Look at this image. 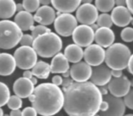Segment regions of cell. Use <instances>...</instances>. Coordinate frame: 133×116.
I'll use <instances>...</instances> for the list:
<instances>
[{"label":"cell","mask_w":133,"mask_h":116,"mask_svg":"<svg viewBox=\"0 0 133 116\" xmlns=\"http://www.w3.org/2000/svg\"><path fill=\"white\" fill-rule=\"evenodd\" d=\"M32 74L34 76L39 79H47L50 75V65L46 62L39 61L35 63V66L32 68Z\"/></svg>","instance_id":"cell-25"},{"label":"cell","mask_w":133,"mask_h":116,"mask_svg":"<svg viewBox=\"0 0 133 116\" xmlns=\"http://www.w3.org/2000/svg\"><path fill=\"white\" fill-rule=\"evenodd\" d=\"M123 102H124L126 107H128L130 110H133V88L130 89L129 93L124 96Z\"/></svg>","instance_id":"cell-33"},{"label":"cell","mask_w":133,"mask_h":116,"mask_svg":"<svg viewBox=\"0 0 133 116\" xmlns=\"http://www.w3.org/2000/svg\"><path fill=\"white\" fill-rule=\"evenodd\" d=\"M22 35L23 32L15 22L8 19L0 21V48L8 50L16 47Z\"/></svg>","instance_id":"cell-5"},{"label":"cell","mask_w":133,"mask_h":116,"mask_svg":"<svg viewBox=\"0 0 133 116\" xmlns=\"http://www.w3.org/2000/svg\"><path fill=\"white\" fill-rule=\"evenodd\" d=\"M69 116H71V115H69Z\"/></svg>","instance_id":"cell-57"},{"label":"cell","mask_w":133,"mask_h":116,"mask_svg":"<svg viewBox=\"0 0 133 116\" xmlns=\"http://www.w3.org/2000/svg\"><path fill=\"white\" fill-rule=\"evenodd\" d=\"M10 116H22V111L20 109H16V110H11Z\"/></svg>","instance_id":"cell-41"},{"label":"cell","mask_w":133,"mask_h":116,"mask_svg":"<svg viewBox=\"0 0 133 116\" xmlns=\"http://www.w3.org/2000/svg\"><path fill=\"white\" fill-rule=\"evenodd\" d=\"M30 80H31L32 83H33L34 85H37V81H38V80H37V78L35 77V76H33V77H32Z\"/></svg>","instance_id":"cell-47"},{"label":"cell","mask_w":133,"mask_h":116,"mask_svg":"<svg viewBox=\"0 0 133 116\" xmlns=\"http://www.w3.org/2000/svg\"><path fill=\"white\" fill-rule=\"evenodd\" d=\"M3 116H10V115H9V114H4Z\"/></svg>","instance_id":"cell-55"},{"label":"cell","mask_w":133,"mask_h":116,"mask_svg":"<svg viewBox=\"0 0 133 116\" xmlns=\"http://www.w3.org/2000/svg\"><path fill=\"white\" fill-rule=\"evenodd\" d=\"M70 76L74 82L82 83L87 82L91 74V66L85 62H78L71 66L69 69Z\"/></svg>","instance_id":"cell-14"},{"label":"cell","mask_w":133,"mask_h":116,"mask_svg":"<svg viewBox=\"0 0 133 116\" xmlns=\"http://www.w3.org/2000/svg\"><path fill=\"white\" fill-rule=\"evenodd\" d=\"M126 7L131 15H133V0H126Z\"/></svg>","instance_id":"cell-40"},{"label":"cell","mask_w":133,"mask_h":116,"mask_svg":"<svg viewBox=\"0 0 133 116\" xmlns=\"http://www.w3.org/2000/svg\"><path fill=\"white\" fill-rule=\"evenodd\" d=\"M6 104L9 109L16 110V109H21V107L23 106V102H22V98H20L17 95L15 94L9 97V100Z\"/></svg>","instance_id":"cell-30"},{"label":"cell","mask_w":133,"mask_h":116,"mask_svg":"<svg viewBox=\"0 0 133 116\" xmlns=\"http://www.w3.org/2000/svg\"><path fill=\"white\" fill-rule=\"evenodd\" d=\"M22 116H37V113L33 106L32 107H25L22 111Z\"/></svg>","instance_id":"cell-35"},{"label":"cell","mask_w":133,"mask_h":116,"mask_svg":"<svg viewBox=\"0 0 133 116\" xmlns=\"http://www.w3.org/2000/svg\"><path fill=\"white\" fill-rule=\"evenodd\" d=\"M53 7L58 12L72 13L81 5V0H51Z\"/></svg>","instance_id":"cell-22"},{"label":"cell","mask_w":133,"mask_h":116,"mask_svg":"<svg viewBox=\"0 0 133 116\" xmlns=\"http://www.w3.org/2000/svg\"><path fill=\"white\" fill-rule=\"evenodd\" d=\"M115 5L117 7H126V0H115Z\"/></svg>","instance_id":"cell-44"},{"label":"cell","mask_w":133,"mask_h":116,"mask_svg":"<svg viewBox=\"0 0 133 116\" xmlns=\"http://www.w3.org/2000/svg\"><path fill=\"white\" fill-rule=\"evenodd\" d=\"M23 7L25 11L29 13L35 12L40 7L39 0H23Z\"/></svg>","instance_id":"cell-29"},{"label":"cell","mask_w":133,"mask_h":116,"mask_svg":"<svg viewBox=\"0 0 133 116\" xmlns=\"http://www.w3.org/2000/svg\"><path fill=\"white\" fill-rule=\"evenodd\" d=\"M122 74V70H115V69H111V76L113 77H121Z\"/></svg>","instance_id":"cell-39"},{"label":"cell","mask_w":133,"mask_h":116,"mask_svg":"<svg viewBox=\"0 0 133 116\" xmlns=\"http://www.w3.org/2000/svg\"><path fill=\"white\" fill-rule=\"evenodd\" d=\"M121 37L124 42L126 43H130L133 41V28L132 27H125L124 29H122L121 33Z\"/></svg>","instance_id":"cell-32"},{"label":"cell","mask_w":133,"mask_h":116,"mask_svg":"<svg viewBox=\"0 0 133 116\" xmlns=\"http://www.w3.org/2000/svg\"><path fill=\"white\" fill-rule=\"evenodd\" d=\"M10 90L5 83L0 82V107L7 104L10 97Z\"/></svg>","instance_id":"cell-27"},{"label":"cell","mask_w":133,"mask_h":116,"mask_svg":"<svg viewBox=\"0 0 133 116\" xmlns=\"http://www.w3.org/2000/svg\"><path fill=\"white\" fill-rule=\"evenodd\" d=\"M62 83H63V77L59 74H56L53 77L52 79V83H54V85H57V86H60L62 85Z\"/></svg>","instance_id":"cell-36"},{"label":"cell","mask_w":133,"mask_h":116,"mask_svg":"<svg viewBox=\"0 0 133 116\" xmlns=\"http://www.w3.org/2000/svg\"><path fill=\"white\" fill-rule=\"evenodd\" d=\"M24 10V7L22 4H16V11L17 12H21Z\"/></svg>","instance_id":"cell-46"},{"label":"cell","mask_w":133,"mask_h":116,"mask_svg":"<svg viewBox=\"0 0 133 116\" xmlns=\"http://www.w3.org/2000/svg\"><path fill=\"white\" fill-rule=\"evenodd\" d=\"M14 58L16 66L22 70H30L37 63V54L32 46H23L15 51Z\"/></svg>","instance_id":"cell-6"},{"label":"cell","mask_w":133,"mask_h":116,"mask_svg":"<svg viewBox=\"0 0 133 116\" xmlns=\"http://www.w3.org/2000/svg\"><path fill=\"white\" fill-rule=\"evenodd\" d=\"M64 56L68 60V62H71L72 63L81 62V60L83 58V50L82 47L75 44H69L64 49Z\"/></svg>","instance_id":"cell-23"},{"label":"cell","mask_w":133,"mask_h":116,"mask_svg":"<svg viewBox=\"0 0 133 116\" xmlns=\"http://www.w3.org/2000/svg\"><path fill=\"white\" fill-rule=\"evenodd\" d=\"M29 101L36 113L42 116H53L63 106V90L52 83H44L35 87Z\"/></svg>","instance_id":"cell-2"},{"label":"cell","mask_w":133,"mask_h":116,"mask_svg":"<svg viewBox=\"0 0 133 116\" xmlns=\"http://www.w3.org/2000/svg\"><path fill=\"white\" fill-rule=\"evenodd\" d=\"M32 46L37 55L44 58H50L60 53L63 48V41L57 34L48 32L34 39Z\"/></svg>","instance_id":"cell-3"},{"label":"cell","mask_w":133,"mask_h":116,"mask_svg":"<svg viewBox=\"0 0 133 116\" xmlns=\"http://www.w3.org/2000/svg\"><path fill=\"white\" fill-rule=\"evenodd\" d=\"M39 2L43 5H49V4H51V0H39Z\"/></svg>","instance_id":"cell-45"},{"label":"cell","mask_w":133,"mask_h":116,"mask_svg":"<svg viewBox=\"0 0 133 116\" xmlns=\"http://www.w3.org/2000/svg\"><path fill=\"white\" fill-rule=\"evenodd\" d=\"M33 74H32V72L30 70H25V72H24V75L23 77L25 78H27V79H31L32 77H33Z\"/></svg>","instance_id":"cell-43"},{"label":"cell","mask_w":133,"mask_h":116,"mask_svg":"<svg viewBox=\"0 0 133 116\" xmlns=\"http://www.w3.org/2000/svg\"><path fill=\"white\" fill-rule=\"evenodd\" d=\"M16 63L12 55L7 53L0 54V75L8 76L15 72Z\"/></svg>","instance_id":"cell-19"},{"label":"cell","mask_w":133,"mask_h":116,"mask_svg":"<svg viewBox=\"0 0 133 116\" xmlns=\"http://www.w3.org/2000/svg\"><path fill=\"white\" fill-rule=\"evenodd\" d=\"M98 88H99V90H100L101 93H102V95L108 94L109 90H108V87H105V85H103V86H99Z\"/></svg>","instance_id":"cell-42"},{"label":"cell","mask_w":133,"mask_h":116,"mask_svg":"<svg viewBox=\"0 0 133 116\" xmlns=\"http://www.w3.org/2000/svg\"><path fill=\"white\" fill-rule=\"evenodd\" d=\"M94 40L98 46L102 47H109L114 43L115 34L108 27H99L94 33Z\"/></svg>","instance_id":"cell-18"},{"label":"cell","mask_w":133,"mask_h":116,"mask_svg":"<svg viewBox=\"0 0 133 116\" xmlns=\"http://www.w3.org/2000/svg\"><path fill=\"white\" fill-rule=\"evenodd\" d=\"M91 28L92 29L93 31H96V30L99 28V27H98V25H97V24L95 25V23H94V24H92V25H91Z\"/></svg>","instance_id":"cell-48"},{"label":"cell","mask_w":133,"mask_h":116,"mask_svg":"<svg viewBox=\"0 0 133 116\" xmlns=\"http://www.w3.org/2000/svg\"><path fill=\"white\" fill-rule=\"evenodd\" d=\"M102 100L106 101L109 104V107L106 111L100 112L101 116H123L126 111V106L123 102V99L121 97L113 96L110 94L104 95Z\"/></svg>","instance_id":"cell-9"},{"label":"cell","mask_w":133,"mask_h":116,"mask_svg":"<svg viewBox=\"0 0 133 116\" xmlns=\"http://www.w3.org/2000/svg\"><path fill=\"white\" fill-rule=\"evenodd\" d=\"M34 42V37L32 36L31 35H28V34H25V35H23L19 41V44L23 46H32Z\"/></svg>","instance_id":"cell-34"},{"label":"cell","mask_w":133,"mask_h":116,"mask_svg":"<svg viewBox=\"0 0 133 116\" xmlns=\"http://www.w3.org/2000/svg\"><path fill=\"white\" fill-rule=\"evenodd\" d=\"M92 0H81V3L82 4H91Z\"/></svg>","instance_id":"cell-50"},{"label":"cell","mask_w":133,"mask_h":116,"mask_svg":"<svg viewBox=\"0 0 133 116\" xmlns=\"http://www.w3.org/2000/svg\"><path fill=\"white\" fill-rule=\"evenodd\" d=\"M96 22L99 27H108V28H110L111 25H113L110 15L107 14V13H103V14L98 16Z\"/></svg>","instance_id":"cell-28"},{"label":"cell","mask_w":133,"mask_h":116,"mask_svg":"<svg viewBox=\"0 0 133 116\" xmlns=\"http://www.w3.org/2000/svg\"><path fill=\"white\" fill-rule=\"evenodd\" d=\"M131 55L130 48L121 43L112 44L105 51L106 65L110 69L123 70L127 68L130 57Z\"/></svg>","instance_id":"cell-4"},{"label":"cell","mask_w":133,"mask_h":116,"mask_svg":"<svg viewBox=\"0 0 133 116\" xmlns=\"http://www.w3.org/2000/svg\"><path fill=\"white\" fill-rule=\"evenodd\" d=\"M54 29L58 35L61 36H70L74 30L77 27L78 21L75 16L70 13H61L54 19Z\"/></svg>","instance_id":"cell-7"},{"label":"cell","mask_w":133,"mask_h":116,"mask_svg":"<svg viewBox=\"0 0 133 116\" xmlns=\"http://www.w3.org/2000/svg\"><path fill=\"white\" fill-rule=\"evenodd\" d=\"M52 59L51 65H50V70L53 74H63L70 69L69 62L62 53L56 54Z\"/></svg>","instance_id":"cell-20"},{"label":"cell","mask_w":133,"mask_h":116,"mask_svg":"<svg viewBox=\"0 0 133 116\" xmlns=\"http://www.w3.org/2000/svg\"><path fill=\"white\" fill-rule=\"evenodd\" d=\"M130 87H132L133 88V79H131V80H130Z\"/></svg>","instance_id":"cell-52"},{"label":"cell","mask_w":133,"mask_h":116,"mask_svg":"<svg viewBox=\"0 0 133 116\" xmlns=\"http://www.w3.org/2000/svg\"><path fill=\"white\" fill-rule=\"evenodd\" d=\"M94 116H101V115H99V114H95Z\"/></svg>","instance_id":"cell-56"},{"label":"cell","mask_w":133,"mask_h":116,"mask_svg":"<svg viewBox=\"0 0 133 116\" xmlns=\"http://www.w3.org/2000/svg\"><path fill=\"white\" fill-rule=\"evenodd\" d=\"M16 12V4L14 0H0V18L8 19Z\"/></svg>","instance_id":"cell-24"},{"label":"cell","mask_w":133,"mask_h":116,"mask_svg":"<svg viewBox=\"0 0 133 116\" xmlns=\"http://www.w3.org/2000/svg\"><path fill=\"white\" fill-rule=\"evenodd\" d=\"M63 109L71 116H94L99 113L102 94L91 82L78 83L72 80L63 87Z\"/></svg>","instance_id":"cell-1"},{"label":"cell","mask_w":133,"mask_h":116,"mask_svg":"<svg viewBox=\"0 0 133 116\" xmlns=\"http://www.w3.org/2000/svg\"><path fill=\"white\" fill-rule=\"evenodd\" d=\"M112 23L119 27H126L132 19L131 13L127 7H116L111 10Z\"/></svg>","instance_id":"cell-15"},{"label":"cell","mask_w":133,"mask_h":116,"mask_svg":"<svg viewBox=\"0 0 133 116\" xmlns=\"http://www.w3.org/2000/svg\"><path fill=\"white\" fill-rule=\"evenodd\" d=\"M56 17V12L53 7L49 5H42L36 11L34 16L35 22H37L40 25H49L54 22Z\"/></svg>","instance_id":"cell-16"},{"label":"cell","mask_w":133,"mask_h":116,"mask_svg":"<svg viewBox=\"0 0 133 116\" xmlns=\"http://www.w3.org/2000/svg\"><path fill=\"white\" fill-rule=\"evenodd\" d=\"M35 85L32 83L31 80L25 77H20L16 80L13 85V91L15 94L20 98H28L33 93Z\"/></svg>","instance_id":"cell-17"},{"label":"cell","mask_w":133,"mask_h":116,"mask_svg":"<svg viewBox=\"0 0 133 116\" xmlns=\"http://www.w3.org/2000/svg\"><path fill=\"white\" fill-rule=\"evenodd\" d=\"M115 0H95V7L102 13H108L114 8Z\"/></svg>","instance_id":"cell-26"},{"label":"cell","mask_w":133,"mask_h":116,"mask_svg":"<svg viewBox=\"0 0 133 116\" xmlns=\"http://www.w3.org/2000/svg\"><path fill=\"white\" fill-rule=\"evenodd\" d=\"M98 16V10L92 4H82L76 9V19L82 25H92L96 22Z\"/></svg>","instance_id":"cell-10"},{"label":"cell","mask_w":133,"mask_h":116,"mask_svg":"<svg viewBox=\"0 0 133 116\" xmlns=\"http://www.w3.org/2000/svg\"><path fill=\"white\" fill-rule=\"evenodd\" d=\"M90 79L96 86H103L108 85L110 80L111 79V69L102 63L97 66H93Z\"/></svg>","instance_id":"cell-13"},{"label":"cell","mask_w":133,"mask_h":116,"mask_svg":"<svg viewBox=\"0 0 133 116\" xmlns=\"http://www.w3.org/2000/svg\"><path fill=\"white\" fill-rule=\"evenodd\" d=\"M108 107H109L108 102H107L106 101L102 100L100 104V107H99V109H100V112H104L108 109Z\"/></svg>","instance_id":"cell-37"},{"label":"cell","mask_w":133,"mask_h":116,"mask_svg":"<svg viewBox=\"0 0 133 116\" xmlns=\"http://www.w3.org/2000/svg\"><path fill=\"white\" fill-rule=\"evenodd\" d=\"M63 76L64 78H68L69 76H70V71L68 70V71H66L65 73H63Z\"/></svg>","instance_id":"cell-49"},{"label":"cell","mask_w":133,"mask_h":116,"mask_svg":"<svg viewBox=\"0 0 133 116\" xmlns=\"http://www.w3.org/2000/svg\"><path fill=\"white\" fill-rule=\"evenodd\" d=\"M31 31H32L31 35L34 37V39H35V38H36L37 36H39V35H43V34L51 32V29L48 28V27H46L45 25H36V27H34Z\"/></svg>","instance_id":"cell-31"},{"label":"cell","mask_w":133,"mask_h":116,"mask_svg":"<svg viewBox=\"0 0 133 116\" xmlns=\"http://www.w3.org/2000/svg\"><path fill=\"white\" fill-rule=\"evenodd\" d=\"M123 116H133V114H131V113H130V114H126V115H123Z\"/></svg>","instance_id":"cell-53"},{"label":"cell","mask_w":133,"mask_h":116,"mask_svg":"<svg viewBox=\"0 0 133 116\" xmlns=\"http://www.w3.org/2000/svg\"><path fill=\"white\" fill-rule=\"evenodd\" d=\"M83 57L85 63L91 66L102 65L105 59V50L103 47L95 44H90L83 51Z\"/></svg>","instance_id":"cell-12"},{"label":"cell","mask_w":133,"mask_h":116,"mask_svg":"<svg viewBox=\"0 0 133 116\" xmlns=\"http://www.w3.org/2000/svg\"><path fill=\"white\" fill-rule=\"evenodd\" d=\"M4 115V112L3 110L1 109V107H0V116H3Z\"/></svg>","instance_id":"cell-51"},{"label":"cell","mask_w":133,"mask_h":116,"mask_svg":"<svg viewBox=\"0 0 133 116\" xmlns=\"http://www.w3.org/2000/svg\"><path fill=\"white\" fill-rule=\"evenodd\" d=\"M130 23H131V25H133V17H132V19H131V21H130Z\"/></svg>","instance_id":"cell-54"},{"label":"cell","mask_w":133,"mask_h":116,"mask_svg":"<svg viewBox=\"0 0 133 116\" xmlns=\"http://www.w3.org/2000/svg\"><path fill=\"white\" fill-rule=\"evenodd\" d=\"M72 35L74 44L81 47H87L94 41V31L90 25H77Z\"/></svg>","instance_id":"cell-8"},{"label":"cell","mask_w":133,"mask_h":116,"mask_svg":"<svg viewBox=\"0 0 133 116\" xmlns=\"http://www.w3.org/2000/svg\"><path fill=\"white\" fill-rule=\"evenodd\" d=\"M15 23L17 25L22 31H28V30H32L33 27H35V20H34V16L31 15V13L27 12V11H21V12H17V14L15 16Z\"/></svg>","instance_id":"cell-21"},{"label":"cell","mask_w":133,"mask_h":116,"mask_svg":"<svg viewBox=\"0 0 133 116\" xmlns=\"http://www.w3.org/2000/svg\"><path fill=\"white\" fill-rule=\"evenodd\" d=\"M128 70L129 72L133 75V55H130V60H129V63H128Z\"/></svg>","instance_id":"cell-38"},{"label":"cell","mask_w":133,"mask_h":116,"mask_svg":"<svg viewBox=\"0 0 133 116\" xmlns=\"http://www.w3.org/2000/svg\"><path fill=\"white\" fill-rule=\"evenodd\" d=\"M130 89V79L126 75L121 77H113L108 83V90L110 93L116 97H124Z\"/></svg>","instance_id":"cell-11"}]
</instances>
